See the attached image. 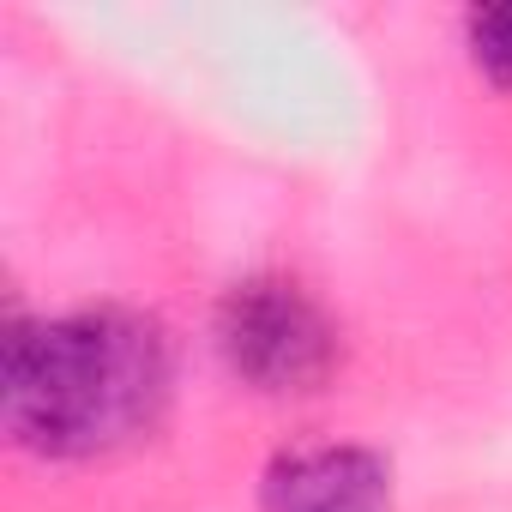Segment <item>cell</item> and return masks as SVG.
Masks as SVG:
<instances>
[{
  "instance_id": "1",
  "label": "cell",
  "mask_w": 512,
  "mask_h": 512,
  "mask_svg": "<svg viewBox=\"0 0 512 512\" xmlns=\"http://www.w3.org/2000/svg\"><path fill=\"white\" fill-rule=\"evenodd\" d=\"M169 398V344L151 320L85 308L13 326L0 362V404L19 446L43 458L115 452L157 428Z\"/></svg>"
},
{
  "instance_id": "2",
  "label": "cell",
  "mask_w": 512,
  "mask_h": 512,
  "mask_svg": "<svg viewBox=\"0 0 512 512\" xmlns=\"http://www.w3.org/2000/svg\"><path fill=\"white\" fill-rule=\"evenodd\" d=\"M217 344L223 362L260 392H308L338 362V338L326 314L284 278H253L229 290L217 314Z\"/></svg>"
},
{
  "instance_id": "3",
  "label": "cell",
  "mask_w": 512,
  "mask_h": 512,
  "mask_svg": "<svg viewBox=\"0 0 512 512\" xmlns=\"http://www.w3.org/2000/svg\"><path fill=\"white\" fill-rule=\"evenodd\" d=\"M266 512H386L392 476L362 446H314L290 452L266 470Z\"/></svg>"
},
{
  "instance_id": "4",
  "label": "cell",
  "mask_w": 512,
  "mask_h": 512,
  "mask_svg": "<svg viewBox=\"0 0 512 512\" xmlns=\"http://www.w3.org/2000/svg\"><path fill=\"white\" fill-rule=\"evenodd\" d=\"M470 55L494 85H512V7H482L470 19Z\"/></svg>"
}]
</instances>
